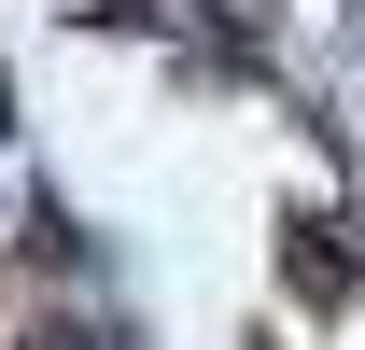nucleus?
<instances>
[{"label": "nucleus", "mask_w": 365, "mask_h": 350, "mask_svg": "<svg viewBox=\"0 0 365 350\" xmlns=\"http://www.w3.org/2000/svg\"><path fill=\"white\" fill-rule=\"evenodd\" d=\"M281 280H295V295H351V280H365L351 224H295V238H281Z\"/></svg>", "instance_id": "nucleus-1"}, {"label": "nucleus", "mask_w": 365, "mask_h": 350, "mask_svg": "<svg viewBox=\"0 0 365 350\" xmlns=\"http://www.w3.org/2000/svg\"><path fill=\"white\" fill-rule=\"evenodd\" d=\"M0 140H14V85H0Z\"/></svg>", "instance_id": "nucleus-2"}, {"label": "nucleus", "mask_w": 365, "mask_h": 350, "mask_svg": "<svg viewBox=\"0 0 365 350\" xmlns=\"http://www.w3.org/2000/svg\"><path fill=\"white\" fill-rule=\"evenodd\" d=\"M29 350H85V336H29Z\"/></svg>", "instance_id": "nucleus-3"}]
</instances>
